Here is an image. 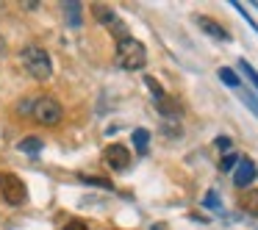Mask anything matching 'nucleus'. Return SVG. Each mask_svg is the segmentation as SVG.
<instances>
[{
    "label": "nucleus",
    "instance_id": "f257e3e1",
    "mask_svg": "<svg viewBox=\"0 0 258 230\" xmlns=\"http://www.w3.org/2000/svg\"><path fill=\"white\" fill-rule=\"evenodd\" d=\"M20 61H23L25 72H28L34 81H50V75H53V61H50V56H47L45 47H39V45H25L23 50H20Z\"/></svg>",
    "mask_w": 258,
    "mask_h": 230
},
{
    "label": "nucleus",
    "instance_id": "f03ea898",
    "mask_svg": "<svg viewBox=\"0 0 258 230\" xmlns=\"http://www.w3.org/2000/svg\"><path fill=\"white\" fill-rule=\"evenodd\" d=\"M114 64L119 69H128V72H136L147 64V50L139 39L128 36V39L117 42V50H114Z\"/></svg>",
    "mask_w": 258,
    "mask_h": 230
},
{
    "label": "nucleus",
    "instance_id": "9d476101",
    "mask_svg": "<svg viewBox=\"0 0 258 230\" xmlns=\"http://www.w3.org/2000/svg\"><path fill=\"white\" fill-rule=\"evenodd\" d=\"M92 14H95V17L100 20V23L106 25V28H111V25H114V23H117V20H119V17H117V14H114L111 9H108V6H95V9H92Z\"/></svg>",
    "mask_w": 258,
    "mask_h": 230
},
{
    "label": "nucleus",
    "instance_id": "0eeeda50",
    "mask_svg": "<svg viewBox=\"0 0 258 230\" xmlns=\"http://www.w3.org/2000/svg\"><path fill=\"white\" fill-rule=\"evenodd\" d=\"M64 14H67L70 28H81V25H84V17H81V14H84V6H81L78 0H67V3H64Z\"/></svg>",
    "mask_w": 258,
    "mask_h": 230
},
{
    "label": "nucleus",
    "instance_id": "ddd939ff",
    "mask_svg": "<svg viewBox=\"0 0 258 230\" xmlns=\"http://www.w3.org/2000/svg\"><path fill=\"white\" fill-rule=\"evenodd\" d=\"M147 141H150V133H147L145 128H136L134 130V144L139 152H147Z\"/></svg>",
    "mask_w": 258,
    "mask_h": 230
},
{
    "label": "nucleus",
    "instance_id": "2eb2a0df",
    "mask_svg": "<svg viewBox=\"0 0 258 230\" xmlns=\"http://www.w3.org/2000/svg\"><path fill=\"white\" fill-rule=\"evenodd\" d=\"M219 81H222V84H228V86H233V89H239V75H236L233 69H228V67L219 69Z\"/></svg>",
    "mask_w": 258,
    "mask_h": 230
},
{
    "label": "nucleus",
    "instance_id": "aec40b11",
    "mask_svg": "<svg viewBox=\"0 0 258 230\" xmlns=\"http://www.w3.org/2000/svg\"><path fill=\"white\" fill-rule=\"evenodd\" d=\"M31 111H34V100H23V103H17V114L20 117H31Z\"/></svg>",
    "mask_w": 258,
    "mask_h": 230
},
{
    "label": "nucleus",
    "instance_id": "f8f14e48",
    "mask_svg": "<svg viewBox=\"0 0 258 230\" xmlns=\"http://www.w3.org/2000/svg\"><path fill=\"white\" fill-rule=\"evenodd\" d=\"M81 183H86V186H97V189H106V191H111V189H114L111 180H106V178H95V175H81Z\"/></svg>",
    "mask_w": 258,
    "mask_h": 230
},
{
    "label": "nucleus",
    "instance_id": "1a4fd4ad",
    "mask_svg": "<svg viewBox=\"0 0 258 230\" xmlns=\"http://www.w3.org/2000/svg\"><path fill=\"white\" fill-rule=\"evenodd\" d=\"M239 208L244 213H250V216H258V189L244 191V194H241V200H239Z\"/></svg>",
    "mask_w": 258,
    "mask_h": 230
},
{
    "label": "nucleus",
    "instance_id": "9b49d317",
    "mask_svg": "<svg viewBox=\"0 0 258 230\" xmlns=\"http://www.w3.org/2000/svg\"><path fill=\"white\" fill-rule=\"evenodd\" d=\"M17 147H20L23 152H31V156H36V152H39L42 147H45V141H42L39 136H28V139H23Z\"/></svg>",
    "mask_w": 258,
    "mask_h": 230
},
{
    "label": "nucleus",
    "instance_id": "4468645a",
    "mask_svg": "<svg viewBox=\"0 0 258 230\" xmlns=\"http://www.w3.org/2000/svg\"><path fill=\"white\" fill-rule=\"evenodd\" d=\"M239 161H241V156H236V152H225L222 161H219V169H222V172H230V169L239 167Z\"/></svg>",
    "mask_w": 258,
    "mask_h": 230
},
{
    "label": "nucleus",
    "instance_id": "dca6fc26",
    "mask_svg": "<svg viewBox=\"0 0 258 230\" xmlns=\"http://www.w3.org/2000/svg\"><path fill=\"white\" fill-rule=\"evenodd\" d=\"M145 84L150 86V92H153V97H156V103H161V100H167V95H164V89H161V84H158L156 78H150V75H147L145 78Z\"/></svg>",
    "mask_w": 258,
    "mask_h": 230
},
{
    "label": "nucleus",
    "instance_id": "39448f33",
    "mask_svg": "<svg viewBox=\"0 0 258 230\" xmlns=\"http://www.w3.org/2000/svg\"><path fill=\"white\" fill-rule=\"evenodd\" d=\"M131 161H134V156H131V150L122 147V144H111L106 150V164L114 169V172H125V169L131 167Z\"/></svg>",
    "mask_w": 258,
    "mask_h": 230
},
{
    "label": "nucleus",
    "instance_id": "a211bd4d",
    "mask_svg": "<svg viewBox=\"0 0 258 230\" xmlns=\"http://www.w3.org/2000/svg\"><path fill=\"white\" fill-rule=\"evenodd\" d=\"M239 95H241V100H244L247 106L252 108V114H255V117H258V100H255V97H252V92H250V89H239Z\"/></svg>",
    "mask_w": 258,
    "mask_h": 230
},
{
    "label": "nucleus",
    "instance_id": "6ab92c4d",
    "mask_svg": "<svg viewBox=\"0 0 258 230\" xmlns=\"http://www.w3.org/2000/svg\"><path fill=\"white\" fill-rule=\"evenodd\" d=\"M203 205H206V208H211V211H219V197H217V191H208V194H206V200H203Z\"/></svg>",
    "mask_w": 258,
    "mask_h": 230
},
{
    "label": "nucleus",
    "instance_id": "f3484780",
    "mask_svg": "<svg viewBox=\"0 0 258 230\" xmlns=\"http://www.w3.org/2000/svg\"><path fill=\"white\" fill-rule=\"evenodd\" d=\"M239 67H241V72H244L247 78H250V84H252V86H255V89H258V72H255V69H252L250 64L244 61V58H241V61H239Z\"/></svg>",
    "mask_w": 258,
    "mask_h": 230
},
{
    "label": "nucleus",
    "instance_id": "5701e85b",
    "mask_svg": "<svg viewBox=\"0 0 258 230\" xmlns=\"http://www.w3.org/2000/svg\"><path fill=\"white\" fill-rule=\"evenodd\" d=\"M0 56H6V39H3V34H0Z\"/></svg>",
    "mask_w": 258,
    "mask_h": 230
},
{
    "label": "nucleus",
    "instance_id": "423d86ee",
    "mask_svg": "<svg viewBox=\"0 0 258 230\" xmlns=\"http://www.w3.org/2000/svg\"><path fill=\"white\" fill-rule=\"evenodd\" d=\"M255 175H258L255 164H252L250 158H241L239 167L233 169V186H236V189H247V186L255 180Z\"/></svg>",
    "mask_w": 258,
    "mask_h": 230
},
{
    "label": "nucleus",
    "instance_id": "7ed1b4c3",
    "mask_svg": "<svg viewBox=\"0 0 258 230\" xmlns=\"http://www.w3.org/2000/svg\"><path fill=\"white\" fill-rule=\"evenodd\" d=\"M64 117V108L58 100H53V97H36L34 100V111H31V119L39 125H45V128H53V125H58Z\"/></svg>",
    "mask_w": 258,
    "mask_h": 230
},
{
    "label": "nucleus",
    "instance_id": "412c9836",
    "mask_svg": "<svg viewBox=\"0 0 258 230\" xmlns=\"http://www.w3.org/2000/svg\"><path fill=\"white\" fill-rule=\"evenodd\" d=\"M64 230H89V224H84L81 219H70V222L64 224Z\"/></svg>",
    "mask_w": 258,
    "mask_h": 230
},
{
    "label": "nucleus",
    "instance_id": "20e7f679",
    "mask_svg": "<svg viewBox=\"0 0 258 230\" xmlns=\"http://www.w3.org/2000/svg\"><path fill=\"white\" fill-rule=\"evenodd\" d=\"M0 197L9 205H25L28 189H25V183L14 172H0Z\"/></svg>",
    "mask_w": 258,
    "mask_h": 230
},
{
    "label": "nucleus",
    "instance_id": "4be33fe9",
    "mask_svg": "<svg viewBox=\"0 0 258 230\" xmlns=\"http://www.w3.org/2000/svg\"><path fill=\"white\" fill-rule=\"evenodd\" d=\"M217 147H219V150H230V139H228V136H219Z\"/></svg>",
    "mask_w": 258,
    "mask_h": 230
},
{
    "label": "nucleus",
    "instance_id": "6e6552de",
    "mask_svg": "<svg viewBox=\"0 0 258 230\" xmlns=\"http://www.w3.org/2000/svg\"><path fill=\"white\" fill-rule=\"evenodd\" d=\"M197 23H200V28L206 31L208 36H214V39H222V42H228V39H230L228 31H225L219 23H214L211 17H197Z\"/></svg>",
    "mask_w": 258,
    "mask_h": 230
}]
</instances>
